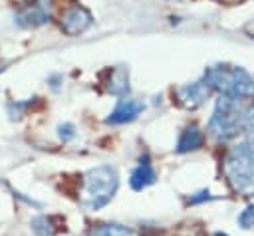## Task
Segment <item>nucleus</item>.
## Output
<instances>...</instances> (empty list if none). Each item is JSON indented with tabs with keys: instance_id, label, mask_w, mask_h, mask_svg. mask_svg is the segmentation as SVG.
Returning <instances> with one entry per match:
<instances>
[{
	"instance_id": "obj_16",
	"label": "nucleus",
	"mask_w": 254,
	"mask_h": 236,
	"mask_svg": "<svg viewBox=\"0 0 254 236\" xmlns=\"http://www.w3.org/2000/svg\"><path fill=\"white\" fill-rule=\"evenodd\" d=\"M58 135H60V139H62L64 143L71 141V139L75 137V125H73V123H62V125L58 127Z\"/></svg>"
},
{
	"instance_id": "obj_11",
	"label": "nucleus",
	"mask_w": 254,
	"mask_h": 236,
	"mask_svg": "<svg viewBox=\"0 0 254 236\" xmlns=\"http://www.w3.org/2000/svg\"><path fill=\"white\" fill-rule=\"evenodd\" d=\"M107 91L113 95H125L129 93V71L125 67H113L109 69V79H107Z\"/></svg>"
},
{
	"instance_id": "obj_3",
	"label": "nucleus",
	"mask_w": 254,
	"mask_h": 236,
	"mask_svg": "<svg viewBox=\"0 0 254 236\" xmlns=\"http://www.w3.org/2000/svg\"><path fill=\"white\" fill-rule=\"evenodd\" d=\"M230 188L240 196H254V147L246 141L230 147L222 163Z\"/></svg>"
},
{
	"instance_id": "obj_13",
	"label": "nucleus",
	"mask_w": 254,
	"mask_h": 236,
	"mask_svg": "<svg viewBox=\"0 0 254 236\" xmlns=\"http://www.w3.org/2000/svg\"><path fill=\"white\" fill-rule=\"evenodd\" d=\"M30 228L38 234V236H56L62 226L56 224V218L54 216H48V214H38L30 220Z\"/></svg>"
},
{
	"instance_id": "obj_6",
	"label": "nucleus",
	"mask_w": 254,
	"mask_h": 236,
	"mask_svg": "<svg viewBox=\"0 0 254 236\" xmlns=\"http://www.w3.org/2000/svg\"><path fill=\"white\" fill-rule=\"evenodd\" d=\"M175 93H177V101H179L183 107H187V109H196V107H200V105L210 97L212 89L208 87L206 79L200 77V79H196V81H190V83L181 85Z\"/></svg>"
},
{
	"instance_id": "obj_2",
	"label": "nucleus",
	"mask_w": 254,
	"mask_h": 236,
	"mask_svg": "<svg viewBox=\"0 0 254 236\" xmlns=\"http://www.w3.org/2000/svg\"><path fill=\"white\" fill-rule=\"evenodd\" d=\"M212 91H218L222 97L246 101L254 97V77L240 65L216 63L204 69L202 75Z\"/></svg>"
},
{
	"instance_id": "obj_5",
	"label": "nucleus",
	"mask_w": 254,
	"mask_h": 236,
	"mask_svg": "<svg viewBox=\"0 0 254 236\" xmlns=\"http://www.w3.org/2000/svg\"><path fill=\"white\" fill-rule=\"evenodd\" d=\"M50 22V10L44 0H32L22 4L14 12V24L18 28H40Z\"/></svg>"
},
{
	"instance_id": "obj_8",
	"label": "nucleus",
	"mask_w": 254,
	"mask_h": 236,
	"mask_svg": "<svg viewBox=\"0 0 254 236\" xmlns=\"http://www.w3.org/2000/svg\"><path fill=\"white\" fill-rule=\"evenodd\" d=\"M145 109V103L139 101V99H133V97H121L115 105V109L109 113V117L105 119V123L109 125H123V123H129L133 119H137V115Z\"/></svg>"
},
{
	"instance_id": "obj_1",
	"label": "nucleus",
	"mask_w": 254,
	"mask_h": 236,
	"mask_svg": "<svg viewBox=\"0 0 254 236\" xmlns=\"http://www.w3.org/2000/svg\"><path fill=\"white\" fill-rule=\"evenodd\" d=\"M119 186V175L117 169L111 165H99L89 169L81 178V190H79V204L93 212L103 208L111 202Z\"/></svg>"
},
{
	"instance_id": "obj_12",
	"label": "nucleus",
	"mask_w": 254,
	"mask_h": 236,
	"mask_svg": "<svg viewBox=\"0 0 254 236\" xmlns=\"http://www.w3.org/2000/svg\"><path fill=\"white\" fill-rule=\"evenodd\" d=\"M87 236H137L131 228L117 224V222H101L89 228Z\"/></svg>"
},
{
	"instance_id": "obj_7",
	"label": "nucleus",
	"mask_w": 254,
	"mask_h": 236,
	"mask_svg": "<svg viewBox=\"0 0 254 236\" xmlns=\"http://www.w3.org/2000/svg\"><path fill=\"white\" fill-rule=\"evenodd\" d=\"M91 24H93V18H91L89 10L83 8V6H79V4L69 6V8L62 14V22H60L64 34H67V36H79V34H83Z\"/></svg>"
},
{
	"instance_id": "obj_17",
	"label": "nucleus",
	"mask_w": 254,
	"mask_h": 236,
	"mask_svg": "<svg viewBox=\"0 0 254 236\" xmlns=\"http://www.w3.org/2000/svg\"><path fill=\"white\" fill-rule=\"evenodd\" d=\"M212 196H210V192L208 190H200V192H196L194 196H190V204H196V202H202V200H210Z\"/></svg>"
},
{
	"instance_id": "obj_4",
	"label": "nucleus",
	"mask_w": 254,
	"mask_h": 236,
	"mask_svg": "<svg viewBox=\"0 0 254 236\" xmlns=\"http://www.w3.org/2000/svg\"><path fill=\"white\" fill-rule=\"evenodd\" d=\"M244 111L246 107L238 99L230 97H218L212 109V115L206 125V133L214 143H226L234 139L242 131L244 123Z\"/></svg>"
},
{
	"instance_id": "obj_14",
	"label": "nucleus",
	"mask_w": 254,
	"mask_h": 236,
	"mask_svg": "<svg viewBox=\"0 0 254 236\" xmlns=\"http://www.w3.org/2000/svg\"><path fill=\"white\" fill-rule=\"evenodd\" d=\"M242 133L246 135V143L254 147V105H248V107H246V111H244Z\"/></svg>"
},
{
	"instance_id": "obj_10",
	"label": "nucleus",
	"mask_w": 254,
	"mask_h": 236,
	"mask_svg": "<svg viewBox=\"0 0 254 236\" xmlns=\"http://www.w3.org/2000/svg\"><path fill=\"white\" fill-rule=\"evenodd\" d=\"M204 141V135L200 131L198 125L190 123L187 125L181 135H179V141H177V153H190V151H196Z\"/></svg>"
},
{
	"instance_id": "obj_9",
	"label": "nucleus",
	"mask_w": 254,
	"mask_h": 236,
	"mask_svg": "<svg viewBox=\"0 0 254 236\" xmlns=\"http://www.w3.org/2000/svg\"><path fill=\"white\" fill-rule=\"evenodd\" d=\"M155 180H157V173L147 159L145 161L141 159V163L131 171V177H129V184L133 190H143V188L151 186Z\"/></svg>"
},
{
	"instance_id": "obj_18",
	"label": "nucleus",
	"mask_w": 254,
	"mask_h": 236,
	"mask_svg": "<svg viewBox=\"0 0 254 236\" xmlns=\"http://www.w3.org/2000/svg\"><path fill=\"white\" fill-rule=\"evenodd\" d=\"M4 65H6V61H2V59H0V71L4 69Z\"/></svg>"
},
{
	"instance_id": "obj_15",
	"label": "nucleus",
	"mask_w": 254,
	"mask_h": 236,
	"mask_svg": "<svg viewBox=\"0 0 254 236\" xmlns=\"http://www.w3.org/2000/svg\"><path fill=\"white\" fill-rule=\"evenodd\" d=\"M238 224H240V228H244V230H250V228H254V204H248L240 214H238Z\"/></svg>"
}]
</instances>
